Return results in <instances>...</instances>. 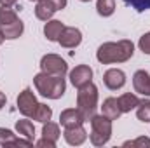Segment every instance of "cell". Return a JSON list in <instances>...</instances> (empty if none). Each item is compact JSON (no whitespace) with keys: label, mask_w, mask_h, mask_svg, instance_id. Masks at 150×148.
<instances>
[{"label":"cell","mask_w":150,"mask_h":148,"mask_svg":"<svg viewBox=\"0 0 150 148\" xmlns=\"http://www.w3.org/2000/svg\"><path fill=\"white\" fill-rule=\"evenodd\" d=\"M134 54V44L131 40H119V42H105L96 51V59L103 65L112 63H126Z\"/></svg>","instance_id":"obj_1"},{"label":"cell","mask_w":150,"mask_h":148,"mask_svg":"<svg viewBox=\"0 0 150 148\" xmlns=\"http://www.w3.org/2000/svg\"><path fill=\"white\" fill-rule=\"evenodd\" d=\"M33 84H35V89L38 94H42L44 98H49V99H59L67 91L65 77L51 75L45 72H40L35 75Z\"/></svg>","instance_id":"obj_2"},{"label":"cell","mask_w":150,"mask_h":148,"mask_svg":"<svg viewBox=\"0 0 150 148\" xmlns=\"http://www.w3.org/2000/svg\"><path fill=\"white\" fill-rule=\"evenodd\" d=\"M96 108H98V87L93 82L79 87V92H77V110L80 111L84 122H89L96 115Z\"/></svg>","instance_id":"obj_3"},{"label":"cell","mask_w":150,"mask_h":148,"mask_svg":"<svg viewBox=\"0 0 150 148\" xmlns=\"http://www.w3.org/2000/svg\"><path fill=\"white\" fill-rule=\"evenodd\" d=\"M91 143L94 147H103L108 143V140L112 138V120L108 117L101 115H94L91 120Z\"/></svg>","instance_id":"obj_4"},{"label":"cell","mask_w":150,"mask_h":148,"mask_svg":"<svg viewBox=\"0 0 150 148\" xmlns=\"http://www.w3.org/2000/svg\"><path fill=\"white\" fill-rule=\"evenodd\" d=\"M40 70L45 72V73L51 75H58V77H65L67 72H68V65L67 61L58 56V54H45L42 56L40 59Z\"/></svg>","instance_id":"obj_5"},{"label":"cell","mask_w":150,"mask_h":148,"mask_svg":"<svg viewBox=\"0 0 150 148\" xmlns=\"http://www.w3.org/2000/svg\"><path fill=\"white\" fill-rule=\"evenodd\" d=\"M38 106V101L32 89H23L18 96V110L21 111L23 117H33V113Z\"/></svg>","instance_id":"obj_6"},{"label":"cell","mask_w":150,"mask_h":148,"mask_svg":"<svg viewBox=\"0 0 150 148\" xmlns=\"http://www.w3.org/2000/svg\"><path fill=\"white\" fill-rule=\"evenodd\" d=\"M70 82L74 84V87H77V89L86 85V84H89V82H93V70H91V66H87V65L75 66L74 70L70 72Z\"/></svg>","instance_id":"obj_7"},{"label":"cell","mask_w":150,"mask_h":148,"mask_svg":"<svg viewBox=\"0 0 150 148\" xmlns=\"http://www.w3.org/2000/svg\"><path fill=\"white\" fill-rule=\"evenodd\" d=\"M58 42L65 49H74V47H77L82 42V33L75 26H65V30H63V33H61V37H59Z\"/></svg>","instance_id":"obj_8"},{"label":"cell","mask_w":150,"mask_h":148,"mask_svg":"<svg viewBox=\"0 0 150 148\" xmlns=\"http://www.w3.org/2000/svg\"><path fill=\"white\" fill-rule=\"evenodd\" d=\"M103 84L110 89V91H117L120 87H124L126 84V73L119 68H110L103 75Z\"/></svg>","instance_id":"obj_9"},{"label":"cell","mask_w":150,"mask_h":148,"mask_svg":"<svg viewBox=\"0 0 150 148\" xmlns=\"http://www.w3.org/2000/svg\"><path fill=\"white\" fill-rule=\"evenodd\" d=\"M133 87L138 94L150 96V75L145 70H138L133 75Z\"/></svg>","instance_id":"obj_10"},{"label":"cell","mask_w":150,"mask_h":148,"mask_svg":"<svg viewBox=\"0 0 150 148\" xmlns=\"http://www.w3.org/2000/svg\"><path fill=\"white\" fill-rule=\"evenodd\" d=\"M63 136H65V141H67L68 145H72V147H79V145H82V143L87 140V132H86V129H84L82 125L67 127L65 132H63Z\"/></svg>","instance_id":"obj_11"},{"label":"cell","mask_w":150,"mask_h":148,"mask_svg":"<svg viewBox=\"0 0 150 148\" xmlns=\"http://www.w3.org/2000/svg\"><path fill=\"white\" fill-rule=\"evenodd\" d=\"M59 124L65 129L67 127H77V125L84 124V118H82L80 111L77 108H67V110L61 111V115H59Z\"/></svg>","instance_id":"obj_12"},{"label":"cell","mask_w":150,"mask_h":148,"mask_svg":"<svg viewBox=\"0 0 150 148\" xmlns=\"http://www.w3.org/2000/svg\"><path fill=\"white\" fill-rule=\"evenodd\" d=\"M63 30H65V25L61 21H58V19H49L44 25V35L51 42H58L61 33H63Z\"/></svg>","instance_id":"obj_13"},{"label":"cell","mask_w":150,"mask_h":148,"mask_svg":"<svg viewBox=\"0 0 150 148\" xmlns=\"http://www.w3.org/2000/svg\"><path fill=\"white\" fill-rule=\"evenodd\" d=\"M0 30H2L4 37L7 38V40H14V38H19L21 35H23L25 25H23L21 19H16V21H12V23H9V25L0 26Z\"/></svg>","instance_id":"obj_14"},{"label":"cell","mask_w":150,"mask_h":148,"mask_svg":"<svg viewBox=\"0 0 150 148\" xmlns=\"http://www.w3.org/2000/svg\"><path fill=\"white\" fill-rule=\"evenodd\" d=\"M101 111H103V115L108 117L110 120H117V118L122 115L117 98H107V99L103 101V105H101Z\"/></svg>","instance_id":"obj_15"},{"label":"cell","mask_w":150,"mask_h":148,"mask_svg":"<svg viewBox=\"0 0 150 148\" xmlns=\"http://www.w3.org/2000/svg\"><path fill=\"white\" fill-rule=\"evenodd\" d=\"M54 12H58L54 9V5L49 2V0H38L37 2V7H35V16H37L40 21H49Z\"/></svg>","instance_id":"obj_16"},{"label":"cell","mask_w":150,"mask_h":148,"mask_svg":"<svg viewBox=\"0 0 150 148\" xmlns=\"http://www.w3.org/2000/svg\"><path fill=\"white\" fill-rule=\"evenodd\" d=\"M117 101H119V106H120L122 113H129L131 110H134L138 106V103H140L138 96L133 94V92H124L122 96L117 98Z\"/></svg>","instance_id":"obj_17"},{"label":"cell","mask_w":150,"mask_h":148,"mask_svg":"<svg viewBox=\"0 0 150 148\" xmlns=\"http://www.w3.org/2000/svg\"><path fill=\"white\" fill-rule=\"evenodd\" d=\"M16 131L19 132V136H23V138H26V140H32V141H33V138H35V127H33V124H32L30 120H26V118H21V120L16 122Z\"/></svg>","instance_id":"obj_18"},{"label":"cell","mask_w":150,"mask_h":148,"mask_svg":"<svg viewBox=\"0 0 150 148\" xmlns=\"http://www.w3.org/2000/svg\"><path fill=\"white\" fill-rule=\"evenodd\" d=\"M42 136L51 140V141H58V138L61 136L59 132V125L56 122H44V127H42Z\"/></svg>","instance_id":"obj_19"},{"label":"cell","mask_w":150,"mask_h":148,"mask_svg":"<svg viewBox=\"0 0 150 148\" xmlns=\"http://www.w3.org/2000/svg\"><path fill=\"white\" fill-rule=\"evenodd\" d=\"M96 11L100 16L108 18L115 12V0H98L96 2Z\"/></svg>","instance_id":"obj_20"},{"label":"cell","mask_w":150,"mask_h":148,"mask_svg":"<svg viewBox=\"0 0 150 148\" xmlns=\"http://www.w3.org/2000/svg\"><path fill=\"white\" fill-rule=\"evenodd\" d=\"M51 117H52V110H51V106H47V105H44V103H38L37 110L33 113V120H37V122H49L51 120Z\"/></svg>","instance_id":"obj_21"},{"label":"cell","mask_w":150,"mask_h":148,"mask_svg":"<svg viewBox=\"0 0 150 148\" xmlns=\"http://www.w3.org/2000/svg\"><path fill=\"white\" fill-rule=\"evenodd\" d=\"M16 19H19V18H18V12H16L14 9L5 7V5L0 7V26L9 25V23H12V21H16Z\"/></svg>","instance_id":"obj_22"},{"label":"cell","mask_w":150,"mask_h":148,"mask_svg":"<svg viewBox=\"0 0 150 148\" xmlns=\"http://www.w3.org/2000/svg\"><path fill=\"white\" fill-rule=\"evenodd\" d=\"M136 117L142 122H150V99H143L136 106Z\"/></svg>","instance_id":"obj_23"},{"label":"cell","mask_w":150,"mask_h":148,"mask_svg":"<svg viewBox=\"0 0 150 148\" xmlns=\"http://www.w3.org/2000/svg\"><path fill=\"white\" fill-rule=\"evenodd\" d=\"M16 134L5 127H0V145L2 147H12V143L16 141Z\"/></svg>","instance_id":"obj_24"},{"label":"cell","mask_w":150,"mask_h":148,"mask_svg":"<svg viewBox=\"0 0 150 148\" xmlns=\"http://www.w3.org/2000/svg\"><path fill=\"white\" fill-rule=\"evenodd\" d=\"M126 5L133 7L136 12H145L150 11V0H124Z\"/></svg>","instance_id":"obj_25"},{"label":"cell","mask_w":150,"mask_h":148,"mask_svg":"<svg viewBox=\"0 0 150 148\" xmlns=\"http://www.w3.org/2000/svg\"><path fill=\"white\" fill-rule=\"evenodd\" d=\"M124 147H131V148H145V147H149L150 148V138L142 136V138H136V140H133V141H126Z\"/></svg>","instance_id":"obj_26"},{"label":"cell","mask_w":150,"mask_h":148,"mask_svg":"<svg viewBox=\"0 0 150 148\" xmlns=\"http://www.w3.org/2000/svg\"><path fill=\"white\" fill-rule=\"evenodd\" d=\"M138 47L143 54H150V32L145 33L143 37H140V42H138Z\"/></svg>","instance_id":"obj_27"},{"label":"cell","mask_w":150,"mask_h":148,"mask_svg":"<svg viewBox=\"0 0 150 148\" xmlns=\"http://www.w3.org/2000/svg\"><path fill=\"white\" fill-rule=\"evenodd\" d=\"M37 147H42V148H54L56 147V141H51V140H47V138H42L40 141H37Z\"/></svg>","instance_id":"obj_28"},{"label":"cell","mask_w":150,"mask_h":148,"mask_svg":"<svg viewBox=\"0 0 150 148\" xmlns=\"http://www.w3.org/2000/svg\"><path fill=\"white\" fill-rule=\"evenodd\" d=\"M49 2L54 5L56 11H63V9L67 7V4H68V0H49Z\"/></svg>","instance_id":"obj_29"},{"label":"cell","mask_w":150,"mask_h":148,"mask_svg":"<svg viewBox=\"0 0 150 148\" xmlns=\"http://www.w3.org/2000/svg\"><path fill=\"white\" fill-rule=\"evenodd\" d=\"M16 4H18V0H0V5H5V7H12Z\"/></svg>","instance_id":"obj_30"},{"label":"cell","mask_w":150,"mask_h":148,"mask_svg":"<svg viewBox=\"0 0 150 148\" xmlns=\"http://www.w3.org/2000/svg\"><path fill=\"white\" fill-rule=\"evenodd\" d=\"M5 103H7V98H5V94H4V92L0 91V110H2L4 106H5Z\"/></svg>","instance_id":"obj_31"},{"label":"cell","mask_w":150,"mask_h":148,"mask_svg":"<svg viewBox=\"0 0 150 148\" xmlns=\"http://www.w3.org/2000/svg\"><path fill=\"white\" fill-rule=\"evenodd\" d=\"M4 40H5V37H4V33H2V30H0V45L4 44Z\"/></svg>","instance_id":"obj_32"},{"label":"cell","mask_w":150,"mask_h":148,"mask_svg":"<svg viewBox=\"0 0 150 148\" xmlns=\"http://www.w3.org/2000/svg\"><path fill=\"white\" fill-rule=\"evenodd\" d=\"M80 2H91V0H80Z\"/></svg>","instance_id":"obj_33"},{"label":"cell","mask_w":150,"mask_h":148,"mask_svg":"<svg viewBox=\"0 0 150 148\" xmlns=\"http://www.w3.org/2000/svg\"><path fill=\"white\" fill-rule=\"evenodd\" d=\"M30 2H38V0H30Z\"/></svg>","instance_id":"obj_34"}]
</instances>
